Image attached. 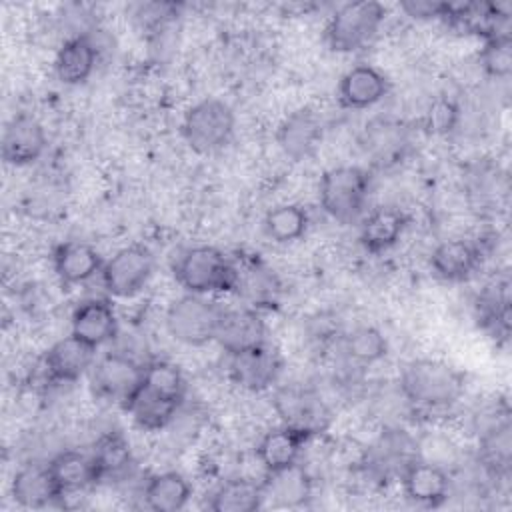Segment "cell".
<instances>
[{
    "label": "cell",
    "mask_w": 512,
    "mask_h": 512,
    "mask_svg": "<svg viewBox=\"0 0 512 512\" xmlns=\"http://www.w3.org/2000/svg\"><path fill=\"white\" fill-rule=\"evenodd\" d=\"M386 340L372 326H360L344 338V354L356 366H370L386 356Z\"/></svg>",
    "instance_id": "e575fe53"
},
{
    "label": "cell",
    "mask_w": 512,
    "mask_h": 512,
    "mask_svg": "<svg viewBox=\"0 0 512 512\" xmlns=\"http://www.w3.org/2000/svg\"><path fill=\"white\" fill-rule=\"evenodd\" d=\"M408 226V216L394 206H380L364 216L360 224V242L368 252L392 248Z\"/></svg>",
    "instance_id": "603a6c76"
},
{
    "label": "cell",
    "mask_w": 512,
    "mask_h": 512,
    "mask_svg": "<svg viewBox=\"0 0 512 512\" xmlns=\"http://www.w3.org/2000/svg\"><path fill=\"white\" fill-rule=\"evenodd\" d=\"M404 494L410 502L436 508L450 496L448 472L430 460L414 458L400 474Z\"/></svg>",
    "instance_id": "7c38bea8"
},
{
    "label": "cell",
    "mask_w": 512,
    "mask_h": 512,
    "mask_svg": "<svg viewBox=\"0 0 512 512\" xmlns=\"http://www.w3.org/2000/svg\"><path fill=\"white\" fill-rule=\"evenodd\" d=\"M322 138V124L312 108H298L278 126V144L292 160H304Z\"/></svg>",
    "instance_id": "44dd1931"
},
{
    "label": "cell",
    "mask_w": 512,
    "mask_h": 512,
    "mask_svg": "<svg viewBox=\"0 0 512 512\" xmlns=\"http://www.w3.org/2000/svg\"><path fill=\"white\" fill-rule=\"evenodd\" d=\"M280 370L282 360L268 342L230 356L232 380L250 392L268 390L278 380Z\"/></svg>",
    "instance_id": "4fadbf2b"
},
{
    "label": "cell",
    "mask_w": 512,
    "mask_h": 512,
    "mask_svg": "<svg viewBox=\"0 0 512 512\" xmlns=\"http://www.w3.org/2000/svg\"><path fill=\"white\" fill-rule=\"evenodd\" d=\"M44 126L30 114H16L2 134V158L10 166H28L46 150Z\"/></svg>",
    "instance_id": "8fae6325"
},
{
    "label": "cell",
    "mask_w": 512,
    "mask_h": 512,
    "mask_svg": "<svg viewBox=\"0 0 512 512\" xmlns=\"http://www.w3.org/2000/svg\"><path fill=\"white\" fill-rule=\"evenodd\" d=\"M312 436L292 428V426H278L268 430L256 444V458L266 470V474L280 472L298 464L304 446Z\"/></svg>",
    "instance_id": "9a60e30c"
},
{
    "label": "cell",
    "mask_w": 512,
    "mask_h": 512,
    "mask_svg": "<svg viewBox=\"0 0 512 512\" xmlns=\"http://www.w3.org/2000/svg\"><path fill=\"white\" fill-rule=\"evenodd\" d=\"M384 6L374 0L348 2L336 8L326 24V42L334 52H356L378 32L384 20Z\"/></svg>",
    "instance_id": "5b68a950"
},
{
    "label": "cell",
    "mask_w": 512,
    "mask_h": 512,
    "mask_svg": "<svg viewBox=\"0 0 512 512\" xmlns=\"http://www.w3.org/2000/svg\"><path fill=\"white\" fill-rule=\"evenodd\" d=\"M154 272V256L142 244L120 248L102 266V284L110 296L132 298L150 280Z\"/></svg>",
    "instance_id": "52a82bcc"
},
{
    "label": "cell",
    "mask_w": 512,
    "mask_h": 512,
    "mask_svg": "<svg viewBox=\"0 0 512 512\" xmlns=\"http://www.w3.org/2000/svg\"><path fill=\"white\" fill-rule=\"evenodd\" d=\"M216 342L230 356L262 346L266 344V324L254 308L224 310Z\"/></svg>",
    "instance_id": "e0dca14e"
},
{
    "label": "cell",
    "mask_w": 512,
    "mask_h": 512,
    "mask_svg": "<svg viewBox=\"0 0 512 512\" xmlns=\"http://www.w3.org/2000/svg\"><path fill=\"white\" fill-rule=\"evenodd\" d=\"M402 8L414 18H442L444 14V2L436 0H408L402 2Z\"/></svg>",
    "instance_id": "74e56055"
},
{
    "label": "cell",
    "mask_w": 512,
    "mask_h": 512,
    "mask_svg": "<svg viewBox=\"0 0 512 512\" xmlns=\"http://www.w3.org/2000/svg\"><path fill=\"white\" fill-rule=\"evenodd\" d=\"M180 406L182 402L164 398L140 384L138 390L126 400L124 410L132 416L138 428L146 432H158L176 418Z\"/></svg>",
    "instance_id": "cb8c5ba5"
},
{
    "label": "cell",
    "mask_w": 512,
    "mask_h": 512,
    "mask_svg": "<svg viewBox=\"0 0 512 512\" xmlns=\"http://www.w3.org/2000/svg\"><path fill=\"white\" fill-rule=\"evenodd\" d=\"M308 228V212L298 204H280L266 212L264 232L278 244H288L304 236Z\"/></svg>",
    "instance_id": "d6a6232c"
},
{
    "label": "cell",
    "mask_w": 512,
    "mask_h": 512,
    "mask_svg": "<svg viewBox=\"0 0 512 512\" xmlns=\"http://www.w3.org/2000/svg\"><path fill=\"white\" fill-rule=\"evenodd\" d=\"M400 392L416 408H446L462 396L464 374L442 360L418 358L402 368Z\"/></svg>",
    "instance_id": "6da1fadb"
},
{
    "label": "cell",
    "mask_w": 512,
    "mask_h": 512,
    "mask_svg": "<svg viewBox=\"0 0 512 512\" xmlns=\"http://www.w3.org/2000/svg\"><path fill=\"white\" fill-rule=\"evenodd\" d=\"M262 486H264V500L272 498L276 506L292 508V506L304 504L310 498V480L298 464L292 468L268 474V480L262 482Z\"/></svg>",
    "instance_id": "f546056e"
},
{
    "label": "cell",
    "mask_w": 512,
    "mask_h": 512,
    "mask_svg": "<svg viewBox=\"0 0 512 512\" xmlns=\"http://www.w3.org/2000/svg\"><path fill=\"white\" fill-rule=\"evenodd\" d=\"M142 386L176 402H184L186 396V380L180 368L168 360L148 362L142 372Z\"/></svg>",
    "instance_id": "836d02e7"
},
{
    "label": "cell",
    "mask_w": 512,
    "mask_h": 512,
    "mask_svg": "<svg viewBox=\"0 0 512 512\" xmlns=\"http://www.w3.org/2000/svg\"><path fill=\"white\" fill-rule=\"evenodd\" d=\"M238 282L236 292L246 296L254 306H274L278 296L276 276L258 260H244L236 264Z\"/></svg>",
    "instance_id": "f1b7e54d"
},
{
    "label": "cell",
    "mask_w": 512,
    "mask_h": 512,
    "mask_svg": "<svg viewBox=\"0 0 512 512\" xmlns=\"http://www.w3.org/2000/svg\"><path fill=\"white\" fill-rule=\"evenodd\" d=\"M370 176L360 166H336L320 178V206L340 224H354L366 208Z\"/></svg>",
    "instance_id": "3957f363"
},
{
    "label": "cell",
    "mask_w": 512,
    "mask_h": 512,
    "mask_svg": "<svg viewBox=\"0 0 512 512\" xmlns=\"http://www.w3.org/2000/svg\"><path fill=\"white\" fill-rule=\"evenodd\" d=\"M482 254L476 244L468 240H444L430 254L432 272L446 282H462L470 278L480 266Z\"/></svg>",
    "instance_id": "ffe728a7"
},
{
    "label": "cell",
    "mask_w": 512,
    "mask_h": 512,
    "mask_svg": "<svg viewBox=\"0 0 512 512\" xmlns=\"http://www.w3.org/2000/svg\"><path fill=\"white\" fill-rule=\"evenodd\" d=\"M144 366L122 352H108L92 366L94 392L110 402L126 404V400L142 384Z\"/></svg>",
    "instance_id": "ba28073f"
},
{
    "label": "cell",
    "mask_w": 512,
    "mask_h": 512,
    "mask_svg": "<svg viewBox=\"0 0 512 512\" xmlns=\"http://www.w3.org/2000/svg\"><path fill=\"white\" fill-rule=\"evenodd\" d=\"M176 282L190 294L236 292V262L214 246H192L172 266Z\"/></svg>",
    "instance_id": "7a4b0ae2"
},
{
    "label": "cell",
    "mask_w": 512,
    "mask_h": 512,
    "mask_svg": "<svg viewBox=\"0 0 512 512\" xmlns=\"http://www.w3.org/2000/svg\"><path fill=\"white\" fill-rule=\"evenodd\" d=\"M72 332L92 348H100L116 338L118 316L108 298H88L72 312Z\"/></svg>",
    "instance_id": "5bb4252c"
},
{
    "label": "cell",
    "mask_w": 512,
    "mask_h": 512,
    "mask_svg": "<svg viewBox=\"0 0 512 512\" xmlns=\"http://www.w3.org/2000/svg\"><path fill=\"white\" fill-rule=\"evenodd\" d=\"M264 504L262 482H252L246 478H234L218 486L208 502L214 512H254Z\"/></svg>",
    "instance_id": "83f0119b"
},
{
    "label": "cell",
    "mask_w": 512,
    "mask_h": 512,
    "mask_svg": "<svg viewBox=\"0 0 512 512\" xmlns=\"http://www.w3.org/2000/svg\"><path fill=\"white\" fill-rule=\"evenodd\" d=\"M90 454H92V458L96 462L100 480L118 478L124 472H128V468L132 466L130 444H128V440L120 432H106V434H102L96 440V444H94Z\"/></svg>",
    "instance_id": "4dcf8cb0"
},
{
    "label": "cell",
    "mask_w": 512,
    "mask_h": 512,
    "mask_svg": "<svg viewBox=\"0 0 512 512\" xmlns=\"http://www.w3.org/2000/svg\"><path fill=\"white\" fill-rule=\"evenodd\" d=\"M52 264L58 280L64 286H76L100 274L104 260L92 244L68 240L54 248Z\"/></svg>",
    "instance_id": "ac0fdd59"
},
{
    "label": "cell",
    "mask_w": 512,
    "mask_h": 512,
    "mask_svg": "<svg viewBox=\"0 0 512 512\" xmlns=\"http://www.w3.org/2000/svg\"><path fill=\"white\" fill-rule=\"evenodd\" d=\"M98 62V46L88 34L70 36L58 50L54 70L60 82L76 86L86 82Z\"/></svg>",
    "instance_id": "7402d4cb"
},
{
    "label": "cell",
    "mask_w": 512,
    "mask_h": 512,
    "mask_svg": "<svg viewBox=\"0 0 512 512\" xmlns=\"http://www.w3.org/2000/svg\"><path fill=\"white\" fill-rule=\"evenodd\" d=\"M96 360V348L88 346L74 334L64 336L54 342L44 354L42 366L48 382L52 384H72L80 380Z\"/></svg>",
    "instance_id": "30bf717a"
},
{
    "label": "cell",
    "mask_w": 512,
    "mask_h": 512,
    "mask_svg": "<svg viewBox=\"0 0 512 512\" xmlns=\"http://www.w3.org/2000/svg\"><path fill=\"white\" fill-rule=\"evenodd\" d=\"M12 498L22 508H46L62 498L58 482L50 470V464L30 462L24 464L12 478Z\"/></svg>",
    "instance_id": "2e32d148"
},
{
    "label": "cell",
    "mask_w": 512,
    "mask_h": 512,
    "mask_svg": "<svg viewBox=\"0 0 512 512\" xmlns=\"http://www.w3.org/2000/svg\"><path fill=\"white\" fill-rule=\"evenodd\" d=\"M192 496L190 482L180 472H160L144 486V504L154 512L182 510Z\"/></svg>",
    "instance_id": "4316f807"
},
{
    "label": "cell",
    "mask_w": 512,
    "mask_h": 512,
    "mask_svg": "<svg viewBox=\"0 0 512 512\" xmlns=\"http://www.w3.org/2000/svg\"><path fill=\"white\" fill-rule=\"evenodd\" d=\"M48 464L58 482L62 496L82 492L94 486L96 482H100L98 468L92 454H84L78 450H64L56 454Z\"/></svg>",
    "instance_id": "484cf974"
},
{
    "label": "cell",
    "mask_w": 512,
    "mask_h": 512,
    "mask_svg": "<svg viewBox=\"0 0 512 512\" xmlns=\"http://www.w3.org/2000/svg\"><path fill=\"white\" fill-rule=\"evenodd\" d=\"M480 64L486 74L494 78H506L512 70V38L508 32L486 38L480 52Z\"/></svg>",
    "instance_id": "d590c367"
},
{
    "label": "cell",
    "mask_w": 512,
    "mask_h": 512,
    "mask_svg": "<svg viewBox=\"0 0 512 512\" xmlns=\"http://www.w3.org/2000/svg\"><path fill=\"white\" fill-rule=\"evenodd\" d=\"M274 408L282 424L298 428L310 436L324 432L330 424V410L322 398L306 388L284 386L274 394Z\"/></svg>",
    "instance_id": "9c48e42d"
},
{
    "label": "cell",
    "mask_w": 512,
    "mask_h": 512,
    "mask_svg": "<svg viewBox=\"0 0 512 512\" xmlns=\"http://www.w3.org/2000/svg\"><path fill=\"white\" fill-rule=\"evenodd\" d=\"M388 94L386 76L368 64L350 68L338 84V98L344 108L362 110L378 104Z\"/></svg>",
    "instance_id": "d6986e66"
},
{
    "label": "cell",
    "mask_w": 512,
    "mask_h": 512,
    "mask_svg": "<svg viewBox=\"0 0 512 512\" xmlns=\"http://www.w3.org/2000/svg\"><path fill=\"white\" fill-rule=\"evenodd\" d=\"M234 124V112L224 100L206 98L196 102L184 114L182 136L194 152L210 154L228 144Z\"/></svg>",
    "instance_id": "8992f818"
},
{
    "label": "cell",
    "mask_w": 512,
    "mask_h": 512,
    "mask_svg": "<svg viewBox=\"0 0 512 512\" xmlns=\"http://www.w3.org/2000/svg\"><path fill=\"white\" fill-rule=\"evenodd\" d=\"M458 120V108L450 100H438L426 118V126L430 132L446 134L456 126Z\"/></svg>",
    "instance_id": "8d00e7d4"
},
{
    "label": "cell",
    "mask_w": 512,
    "mask_h": 512,
    "mask_svg": "<svg viewBox=\"0 0 512 512\" xmlns=\"http://www.w3.org/2000/svg\"><path fill=\"white\" fill-rule=\"evenodd\" d=\"M480 460L492 476H506L512 462V432L508 418L492 424L480 438Z\"/></svg>",
    "instance_id": "1f68e13d"
},
{
    "label": "cell",
    "mask_w": 512,
    "mask_h": 512,
    "mask_svg": "<svg viewBox=\"0 0 512 512\" xmlns=\"http://www.w3.org/2000/svg\"><path fill=\"white\" fill-rule=\"evenodd\" d=\"M362 144L376 164L388 166L404 156L408 148V130L396 120L380 118L366 126Z\"/></svg>",
    "instance_id": "d4e9b609"
},
{
    "label": "cell",
    "mask_w": 512,
    "mask_h": 512,
    "mask_svg": "<svg viewBox=\"0 0 512 512\" xmlns=\"http://www.w3.org/2000/svg\"><path fill=\"white\" fill-rule=\"evenodd\" d=\"M224 308L202 294H184L174 300L164 316L168 334L186 346H204L216 340Z\"/></svg>",
    "instance_id": "277c9868"
}]
</instances>
